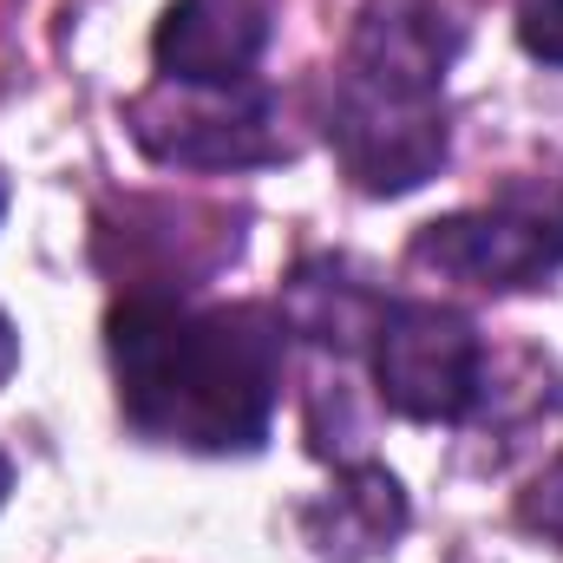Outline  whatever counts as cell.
Masks as SVG:
<instances>
[{"label":"cell","mask_w":563,"mask_h":563,"mask_svg":"<svg viewBox=\"0 0 563 563\" xmlns=\"http://www.w3.org/2000/svg\"><path fill=\"white\" fill-rule=\"evenodd\" d=\"M413 263L452 282L511 295L538 288L563 269V197L558 190H511L478 210H452L413 236Z\"/></svg>","instance_id":"277c9868"},{"label":"cell","mask_w":563,"mask_h":563,"mask_svg":"<svg viewBox=\"0 0 563 563\" xmlns=\"http://www.w3.org/2000/svg\"><path fill=\"white\" fill-rule=\"evenodd\" d=\"M7 492H13V465H7V452H0V505H7Z\"/></svg>","instance_id":"4fadbf2b"},{"label":"cell","mask_w":563,"mask_h":563,"mask_svg":"<svg viewBox=\"0 0 563 563\" xmlns=\"http://www.w3.org/2000/svg\"><path fill=\"white\" fill-rule=\"evenodd\" d=\"M518 46L563 73V0H518Z\"/></svg>","instance_id":"30bf717a"},{"label":"cell","mask_w":563,"mask_h":563,"mask_svg":"<svg viewBox=\"0 0 563 563\" xmlns=\"http://www.w3.org/2000/svg\"><path fill=\"white\" fill-rule=\"evenodd\" d=\"M263 46H269V0H170L151 33L157 79L177 86H243L256 79Z\"/></svg>","instance_id":"52a82bcc"},{"label":"cell","mask_w":563,"mask_h":563,"mask_svg":"<svg viewBox=\"0 0 563 563\" xmlns=\"http://www.w3.org/2000/svg\"><path fill=\"white\" fill-rule=\"evenodd\" d=\"M407 492L387 465H347L308 511H301V538L314 544L321 563H380L407 538Z\"/></svg>","instance_id":"ba28073f"},{"label":"cell","mask_w":563,"mask_h":563,"mask_svg":"<svg viewBox=\"0 0 563 563\" xmlns=\"http://www.w3.org/2000/svg\"><path fill=\"white\" fill-rule=\"evenodd\" d=\"M465 53V20L445 0H361L347 33V79L400 99H445V73Z\"/></svg>","instance_id":"8992f818"},{"label":"cell","mask_w":563,"mask_h":563,"mask_svg":"<svg viewBox=\"0 0 563 563\" xmlns=\"http://www.w3.org/2000/svg\"><path fill=\"white\" fill-rule=\"evenodd\" d=\"M380 308L387 301H374L367 288L341 282V269H328V263H308L301 276L288 282V321L301 334H314L321 347H354L361 334H374Z\"/></svg>","instance_id":"9c48e42d"},{"label":"cell","mask_w":563,"mask_h":563,"mask_svg":"<svg viewBox=\"0 0 563 563\" xmlns=\"http://www.w3.org/2000/svg\"><path fill=\"white\" fill-rule=\"evenodd\" d=\"M13 367H20V328H13V314L0 308V387L13 380Z\"/></svg>","instance_id":"7c38bea8"},{"label":"cell","mask_w":563,"mask_h":563,"mask_svg":"<svg viewBox=\"0 0 563 563\" xmlns=\"http://www.w3.org/2000/svg\"><path fill=\"white\" fill-rule=\"evenodd\" d=\"M125 132L139 139L144 157L177 164V170H250L282 157L276 99L269 86H177L157 79L125 106Z\"/></svg>","instance_id":"3957f363"},{"label":"cell","mask_w":563,"mask_h":563,"mask_svg":"<svg viewBox=\"0 0 563 563\" xmlns=\"http://www.w3.org/2000/svg\"><path fill=\"white\" fill-rule=\"evenodd\" d=\"M328 144L361 197H407L426 177H439V164L452 151L445 99H400V92H380V86L341 73L334 112H328Z\"/></svg>","instance_id":"5b68a950"},{"label":"cell","mask_w":563,"mask_h":563,"mask_svg":"<svg viewBox=\"0 0 563 563\" xmlns=\"http://www.w3.org/2000/svg\"><path fill=\"white\" fill-rule=\"evenodd\" d=\"M119 407L157 445L256 452L282 400V321L269 308H190L132 295L106 314Z\"/></svg>","instance_id":"6da1fadb"},{"label":"cell","mask_w":563,"mask_h":563,"mask_svg":"<svg viewBox=\"0 0 563 563\" xmlns=\"http://www.w3.org/2000/svg\"><path fill=\"white\" fill-rule=\"evenodd\" d=\"M518 511H525V525H531V531H544V538H558V544H563V459L538 478V485H531V492H525V505H518Z\"/></svg>","instance_id":"8fae6325"},{"label":"cell","mask_w":563,"mask_h":563,"mask_svg":"<svg viewBox=\"0 0 563 563\" xmlns=\"http://www.w3.org/2000/svg\"><path fill=\"white\" fill-rule=\"evenodd\" d=\"M367 361L380 400L413 426H459L485 400V341L445 301H387Z\"/></svg>","instance_id":"7a4b0ae2"}]
</instances>
